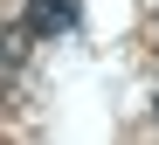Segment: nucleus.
<instances>
[{
	"instance_id": "1",
	"label": "nucleus",
	"mask_w": 159,
	"mask_h": 145,
	"mask_svg": "<svg viewBox=\"0 0 159 145\" xmlns=\"http://www.w3.org/2000/svg\"><path fill=\"white\" fill-rule=\"evenodd\" d=\"M76 14H83V0H28V14H21V35H69Z\"/></svg>"
}]
</instances>
